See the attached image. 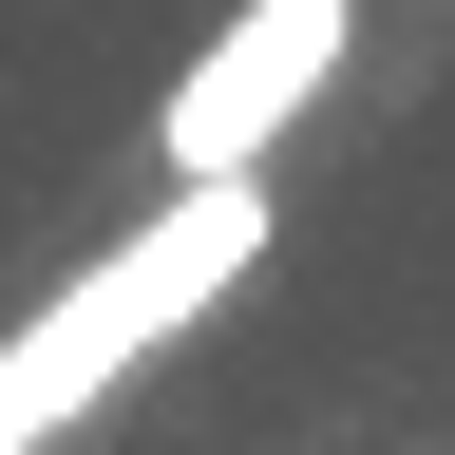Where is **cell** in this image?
Listing matches in <instances>:
<instances>
[{
	"mask_svg": "<svg viewBox=\"0 0 455 455\" xmlns=\"http://www.w3.org/2000/svg\"><path fill=\"white\" fill-rule=\"evenodd\" d=\"M247 247H266V190H171L114 266H76L20 341H0V455H38L76 398H114V379H133L190 304H228V284H247Z\"/></svg>",
	"mask_w": 455,
	"mask_h": 455,
	"instance_id": "1",
	"label": "cell"
},
{
	"mask_svg": "<svg viewBox=\"0 0 455 455\" xmlns=\"http://www.w3.org/2000/svg\"><path fill=\"white\" fill-rule=\"evenodd\" d=\"M341 38H361V0H247V20L190 57V95H171V171H190V190H266L284 114L341 76Z\"/></svg>",
	"mask_w": 455,
	"mask_h": 455,
	"instance_id": "2",
	"label": "cell"
}]
</instances>
